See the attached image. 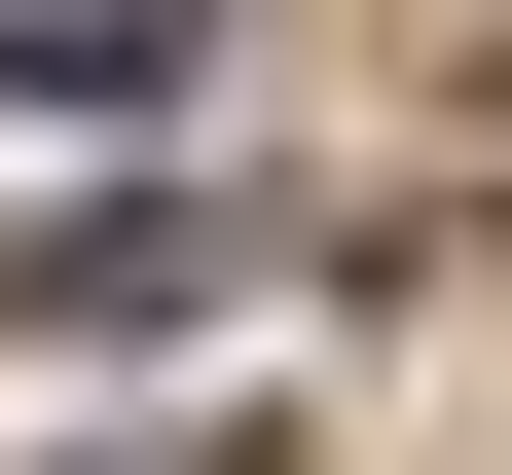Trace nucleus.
<instances>
[{"instance_id":"f257e3e1","label":"nucleus","mask_w":512,"mask_h":475,"mask_svg":"<svg viewBox=\"0 0 512 475\" xmlns=\"http://www.w3.org/2000/svg\"><path fill=\"white\" fill-rule=\"evenodd\" d=\"M183 293H220V220H183V183H147V220H74V256H0V329H37V366H74V329H183Z\"/></svg>"}]
</instances>
